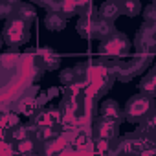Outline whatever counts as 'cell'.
Masks as SVG:
<instances>
[{
  "label": "cell",
  "mask_w": 156,
  "mask_h": 156,
  "mask_svg": "<svg viewBox=\"0 0 156 156\" xmlns=\"http://www.w3.org/2000/svg\"><path fill=\"white\" fill-rule=\"evenodd\" d=\"M156 143V138L141 132V130H134L129 132L121 138H116V145L112 147L110 152H125V154H145L152 145Z\"/></svg>",
  "instance_id": "1"
},
{
  "label": "cell",
  "mask_w": 156,
  "mask_h": 156,
  "mask_svg": "<svg viewBox=\"0 0 156 156\" xmlns=\"http://www.w3.org/2000/svg\"><path fill=\"white\" fill-rule=\"evenodd\" d=\"M154 108H156L154 98L140 92V94L129 98V101L125 103V107H123L125 119L130 123H141L154 112Z\"/></svg>",
  "instance_id": "2"
},
{
  "label": "cell",
  "mask_w": 156,
  "mask_h": 156,
  "mask_svg": "<svg viewBox=\"0 0 156 156\" xmlns=\"http://www.w3.org/2000/svg\"><path fill=\"white\" fill-rule=\"evenodd\" d=\"M130 48H132L130 39L121 31H114L107 39H101L98 46V53L99 57L105 59H123L130 53Z\"/></svg>",
  "instance_id": "3"
},
{
  "label": "cell",
  "mask_w": 156,
  "mask_h": 156,
  "mask_svg": "<svg viewBox=\"0 0 156 156\" xmlns=\"http://www.w3.org/2000/svg\"><path fill=\"white\" fill-rule=\"evenodd\" d=\"M152 62V55H140L136 53L129 61H119L116 59V79L119 83H129L132 77L143 73Z\"/></svg>",
  "instance_id": "4"
},
{
  "label": "cell",
  "mask_w": 156,
  "mask_h": 156,
  "mask_svg": "<svg viewBox=\"0 0 156 156\" xmlns=\"http://www.w3.org/2000/svg\"><path fill=\"white\" fill-rule=\"evenodd\" d=\"M31 24L24 22L22 19H19L17 15L9 20H6V26H4V31H2V39L8 46H22L30 41L31 37V30H30Z\"/></svg>",
  "instance_id": "5"
},
{
  "label": "cell",
  "mask_w": 156,
  "mask_h": 156,
  "mask_svg": "<svg viewBox=\"0 0 156 156\" xmlns=\"http://www.w3.org/2000/svg\"><path fill=\"white\" fill-rule=\"evenodd\" d=\"M134 50L140 55H154L156 51V26L143 24L134 37Z\"/></svg>",
  "instance_id": "6"
},
{
  "label": "cell",
  "mask_w": 156,
  "mask_h": 156,
  "mask_svg": "<svg viewBox=\"0 0 156 156\" xmlns=\"http://www.w3.org/2000/svg\"><path fill=\"white\" fill-rule=\"evenodd\" d=\"M119 125L116 119L112 118H107V116H98L92 123L94 127V136L96 138H105V140H110V141H116L118 134H119Z\"/></svg>",
  "instance_id": "7"
},
{
  "label": "cell",
  "mask_w": 156,
  "mask_h": 156,
  "mask_svg": "<svg viewBox=\"0 0 156 156\" xmlns=\"http://www.w3.org/2000/svg\"><path fill=\"white\" fill-rule=\"evenodd\" d=\"M37 94H39V88L35 87L30 94H26L24 98H20L19 99V103H17V110L19 112H22L24 116H28V118H33L42 107H41V103H39V99H37Z\"/></svg>",
  "instance_id": "8"
},
{
  "label": "cell",
  "mask_w": 156,
  "mask_h": 156,
  "mask_svg": "<svg viewBox=\"0 0 156 156\" xmlns=\"http://www.w3.org/2000/svg\"><path fill=\"white\" fill-rule=\"evenodd\" d=\"M62 119V112L61 108H41L33 118L31 121L37 125V127H51V125H59Z\"/></svg>",
  "instance_id": "9"
},
{
  "label": "cell",
  "mask_w": 156,
  "mask_h": 156,
  "mask_svg": "<svg viewBox=\"0 0 156 156\" xmlns=\"http://www.w3.org/2000/svg\"><path fill=\"white\" fill-rule=\"evenodd\" d=\"M96 17H98V11H92V13L81 15L79 20H77V33H79L83 39H87V41H92V39H94Z\"/></svg>",
  "instance_id": "10"
},
{
  "label": "cell",
  "mask_w": 156,
  "mask_h": 156,
  "mask_svg": "<svg viewBox=\"0 0 156 156\" xmlns=\"http://www.w3.org/2000/svg\"><path fill=\"white\" fill-rule=\"evenodd\" d=\"M99 114L101 116H107V118H112L116 119L118 123H123L125 121V110L119 107L118 101L114 99H105L101 105H99Z\"/></svg>",
  "instance_id": "11"
},
{
  "label": "cell",
  "mask_w": 156,
  "mask_h": 156,
  "mask_svg": "<svg viewBox=\"0 0 156 156\" xmlns=\"http://www.w3.org/2000/svg\"><path fill=\"white\" fill-rule=\"evenodd\" d=\"M35 51H37V55L41 57L42 64L46 66V70H57V68L61 66V57H59V53H57L53 48L44 46V48H35Z\"/></svg>",
  "instance_id": "12"
},
{
  "label": "cell",
  "mask_w": 156,
  "mask_h": 156,
  "mask_svg": "<svg viewBox=\"0 0 156 156\" xmlns=\"http://www.w3.org/2000/svg\"><path fill=\"white\" fill-rule=\"evenodd\" d=\"M44 26L50 31H61L66 28V15L59 9H51L44 17Z\"/></svg>",
  "instance_id": "13"
},
{
  "label": "cell",
  "mask_w": 156,
  "mask_h": 156,
  "mask_svg": "<svg viewBox=\"0 0 156 156\" xmlns=\"http://www.w3.org/2000/svg\"><path fill=\"white\" fill-rule=\"evenodd\" d=\"M98 15L101 19H107V20L114 22L121 15V2L119 0H105V2L99 6V9H98Z\"/></svg>",
  "instance_id": "14"
},
{
  "label": "cell",
  "mask_w": 156,
  "mask_h": 156,
  "mask_svg": "<svg viewBox=\"0 0 156 156\" xmlns=\"http://www.w3.org/2000/svg\"><path fill=\"white\" fill-rule=\"evenodd\" d=\"M116 31L112 20H107V19H101L99 15L96 17V24H94V39H107L108 35H112Z\"/></svg>",
  "instance_id": "15"
},
{
  "label": "cell",
  "mask_w": 156,
  "mask_h": 156,
  "mask_svg": "<svg viewBox=\"0 0 156 156\" xmlns=\"http://www.w3.org/2000/svg\"><path fill=\"white\" fill-rule=\"evenodd\" d=\"M19 19H22L24 22H28V24H31V22H35V19H37V9H35V6L33 4H30V2H20L19 6H17V13H15Z\"/></svg>",
  "instance_id": "16"
},
{
  "label": "cell",
  "mask_w": 156,
  "mask_h": 156,
  "mask_svg": "<svg viewBox=\"0 0 156 156\" xmlns=\"http://www.w3.org/2000/svg\"><path fill=\"white\" fill-rule=\"evenodd\" d=\"M20 57H22V53H20L15 46H9V50H8L6 53H2V68H4V72L13 70V68L19 64Z\"/></svg>",
  "instance_id": "17"
},
{
  "label": "cell",
  "mask_w": 156,
  "mask_h": 156,
  "mask_svg": "<svg viewBox=\"0 0 156 156\" xmlns=\"http://www.w3.org/2000/svg\"><path fill=\"white\" fill-rule=\"evenodd\" d=\"M37 138H33V136H30V138H24V140H19V141H15V152H19V154H30V152H35L37 151Z\"/></svg>",
  "instance_id": "18"
},
{
  "label": "cell",
  "mask_w": 156,
  "mask_h": 156,
  "mask_svg": "<svg viewBox=\"0 0 156 156\" xmlns=\"http://www.w3.org/2000/svg\"><path fill=\"white\" fill-rule=\"evenodd\" d=\"M141 2L140 0H123L121 2V13L127 17H138L141 13Z\"/></svg>",
  "instance_id": "19"
},
{
  "label": "cell",
  "mask_w": 156,
  "mask_h": 156,
  "mask_svg": "<svg viewBox=\"0 0 156 156\" xmlns=\"http://www.w3.org/2000/svg\"><path fill=\"white\" fill-rule=\"evenodd\" d=\"M138 88H140V92H141V94H147V96L156 98V81L152 79L149 73L141 77V81L138 83Z\"/></svg>",
  "instance_id": "20"
},
{
  "label": "cell",
  "mask_w": 156,
  "mask_h": 156,
  "mask_svg": "<svg viewBox=\"0 0 156 156\" xmlns=\"http://www.w3.org/2000/svg\"><path fill=\"white\" fill-rule=\"evenodd\" d=\"M138 130H141V132H145V134H149V136L156 138V108H154V112H152L145 121H141V123H140Z\"/></svg>",
  "instance_id": "21"
},
{
  "label": "cell",
  "mask_w": 156,
  "mask_h": 156,
  "mask_svg": "<svg viewBox=\"0 0 156 156\" xmlns=\"http://www.w3.org/2000/svg\"><path fill=\"white\" fill-rule=\"evenodd\" d=\"M0 125L6 130H11L13 127L19 125V116L15 112H9V110H4L2 112V118H0Z\"/></svg>",
  "instance_id": "22"
},
{
  "label": "cell",
  "mask_w": 156,
  "mask_h": 156,
  "mask_svg": "<svg viewBox=\"0 0 156 156\" xmlns=\"http://www.w3.org/2000/svg\"><path fill=\"white\" fill-rule=\"evenodd\" d=\"M59 81H61L62 87L79 81V79H77V73H75V68H62V70L59 72Z\"/></svg>",
  "instance_id": "23"
},
{
  "label": "cell",
  "mask_w": 156,
  "mask_h": 156,
  "mask_svg": "<svg viewBox=\"0 0 156 156\" xmlns=\"http://www.w3.org/2000/svg\"><path fill=\"white\" fill-rule=\"evenodd\" d=\"M15 13H17V6H15V4L8 2V0H2V2H0V17H2L4 20L13 19Z\"/></svg>",
  "instance_id": "24"
},
{
  "label": "cell",
  "mask_w": 156,
  "mask_h": 156,
  "mask_svg": "<svg viewBox=\"0 0 156 156\" xmlns=\"http://www.w3.org/2000/svg\"><path fill=\"white\" fill-rule=\"evenodd\" d=\"M141 15H143V20L151 26H156V6L154 4H149L141 9Z\"/></svg>",
  "instance_id": "25"
},
{
  "label": "cell",
  "mask_w": 156,
  "mask_h": 156,
  "mask_svg": "<svg viewBox=\"0 0 156 156\" xmlns=\"http://www.w3.org/2000/svg\"><path fill=\"white\" fill-rule=\"evenodd\" d=\"M30 2H33L37 6H44L48 11H51V9H61L62 0H30Z\"/></svg>",
  "instance_id": "26"
},
{
  "label": "cell",
  "mask_w": 156,
  "mask_h": 156,
  "mask_svg": "<svg viewBox=\"0 0 156 156\" xmlns=\"http://www.w3.org/2000/svg\"><path fill=\"white\" fill-rule=\"evenodd\" d=\"M37 99H39V103H41V107H42V105H44L48 99H51V98H50L48 92H39V94H37Z\"/></svg>",
  "instance_id": "27"
},
{
  "label": "cell",
  "mask_w": 156,
  "mask_h": 156,
  "mask_svg": "<svg viewBox=\"0 0 156 156\" xmlns=\"http://www.w3.org/2000/svg\"><path fill=\"white\" fill-rule=\"evenodd\" d=\"M147 73H149V75L152 77V79H154V81H156V64H154V66H152V68H151V70H149Z\"/></svg>",
  "instance_id": "28"
},
{
  "label": "cell",
  "mask_w": 156,
  "mask_h": 156,
  "mask_svg": "<svg viewBox=\"0 0 156 156\" xmlns=\"http://www.w3.org/2000/svg\"><path fill=\"white\" fill-rule=\"evenodd\" d=\"M48 94H50V98H51V96H57V94H59V88H50Z\"/></svg>",
  "instance_id": "29"
},
{
  "label": "cell",
  "mask_w": 156,
  "mask_h": 156,
  "mask_svg": "<svg viewBox=\"0 0 156 156\" xmlns=\"http://www.w3.org/2000/svg\"><path fill=\"white\" fill-rule=\"evenodd\" d=\"M145 154H156V143H154V145H152V147H151V149L145 152Z\"/></svg>",
  "instance_id": "30"
},
{
  "label": "cell",
  "mask_w": 156,
  "mask_h": 156,
  "mask_svg": "<svg viewBox=\"0 0 156 156\" xmlns=\"http://www.w3.org/2000/svg\"><path fill=\"white\" fill-rule=\"evenodd\" d=\"M8 2H11V4H15V6H19V4L22 2V0H8Z\"/></svg>",
  "instance_id": "31"
},
{
  "label": "cell",
  "mask_w": 156,
  "mask_h": 156,
  "mask_svg": "<svg viewBox=\"0 0 156 156\" xmlns=\"http://www.w3.org/2000/svg\"><path fill=\"white\" fill-rule=\"evenodd\" d=\"M152 4H154V6H156V0H152Z\"/></svg>",
  "instance_id": "32"
},
{
  "label": "cell",
  "mask_w": 156,
  "mask_h": 156,
  "mask_svg": "<svg viewBox=\"0 0 156 156\" xmlns=\"http://www.w3.org/2000/svg\"><path fill=\"white\" fill-rule=\"evenodd\" d=\"M119 2H123V0H119Z\"/></svg>",
  "instance_id": "33"
}]
</instances>
